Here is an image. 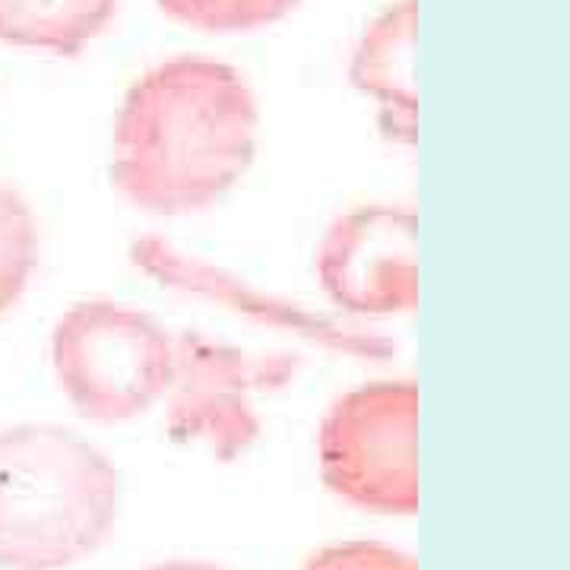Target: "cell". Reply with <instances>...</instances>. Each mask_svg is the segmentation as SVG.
Returning a JSON list of instances; mask_svg holds the SVG:
<instances>
[{
	"label": "cell",
	"instance_id": "obj_1",
	"mask_svg": "<svg viewBox=\"0 0 570 570\" xmlns=\"http://www.w3.org/2000/svg\"><path fill=\"white\" fill-rule=\"evenodd\" d=\"M257 102L223 61L181 55L127 89L111 181L153 216L206 209L245 178L257 153Z\"/></svg>",
	"mask_w": 570,
	"mask_h": 570
},
{
	"label": "cell",
	"instance_id": "obj_2",
	"mask_svg": "<svg viewBox=\"0 0 570 570\" xmlns=\"http://www.w3.org/2000/svg\"><path fill=\"white\" fill-rule=\"evenodd\" d=\"M121 479L80 434L58 425L0 431V568L58 570L115 527Z\"/></svg>",
	"mask_w": 570,
	"mask_h": 570
},
{
	"label": "cell",
	"instance_id": "obj_3",
	"mask_svg": "<svg viewBox=\"0 0 570 570\" xmlns=\"http://www.w3.org/2000/svg\"><path fill=\"white\" fill-rule=\"evenodd\" d=\"M51 362L80 415L127 422L168 390L175 340L137 307L92 298L63 311L51 333Z\"/></svg>",
	"mask_w": 570,
	"mask_h": 570
},
{
	"label": "cell",
	"instance_id": "obj_4",
	"mask_svg": "<svg viewBox=\"0 0 570 570\" xmlns=\"http://www.w3.org/2000/svg\"><path fill=\"white\" fill-rule=\"evenodd\" d=\"M419 387L412 381H374L348 390L326 409L317 460L326 489L377 513L419 510Z\"/></svg>",
	"mask_w": 570,
	"mask_h": 570
},
{
	"label": "cell",
	"instance_id": "obj_5",
	"mask_svg": "<svg viewBox=\"0 0 570 570\" xmlns=\"http://www.w3.org/2000/svg\"><path fill=\"white\" fill-rule=\"evenodd\" d=\"M302 358L292 352H247L187 330L175 340L168 381V431L178 441H200L232 463L261 438L257 393L295 381Z\"/></svg>",
	"mask_w": 570,
	"mask_h": 570
},
{
	"label": "cell",
	"instance_id": "obj_6",
	"mask_svg": "<svg viewBox=\"0 0 570 570\" xmlns=\"http://www.w3.org/2000/svg\"><path fill=\"white\" fill-rule=\"evenodd\" d=\"M419 219L406 206H358L326 228L317 279L355 317L409 314L419 305Z\"/></svg>",
	"mask_w": 570,
	"mask_h": 570
},
{
	"label": "cell",
	"instance_id": "obj_7",
	"mask_svg": "<svg viewBox=\"0 0 570 570\" xmlns=\"http://www.w3.org/2000/svg\"><path fill=\"white\" fill-rule=\"evenodd\" d=\"M134 261L142 266L149 276H156L159 283L171 285V288H184V292H194V295H204L213 302H223L232 305L235 311H245L254 314L261 321H273V324L292 326V333H302L307 340H317L330 348H340V352H352V355H365V358H387L390 346L381 336H365L358 330H346V326H336L326 317H314L307 311L285 305L279 298H269L264 292H254L247 285L228 279L225 273L213 269V266L197 264L190 257L175 254L171 247L156 242V238H146L134 245Z\"/></svg>",
	"mask_w": 570,
	"mask_h": 570
},
{
	"label": "cell",
	"instance_id": "obj_8",
	"mask_svg": "<svg viewBox=\"0 0 570 570\" xmlns=\"http://www.w3.org/2000/svg\"><path fill=\"white\" fill-rule=\"evenodd\" d=\"M355 89L377 102V121L393 142L419 140L415 99V0H400L371 22L352 58Z\"/></svg>",
	"mask_w": 570,
	"mask_h": 570
},
{
	"label": "cell",
	"instance_id": "obj_9",
	"mask_svg": "<svg viewBox=\"0 0 570 570\" xmlns=\"http://www.w3.org/2000/svg\"><path fill=\"white\" fill-rule=\"evenodd\" d=\"M118 13V0H0V41L80 55Z\"/></svg>",
	"mask_w": 570,
	"mask_h": 570
},
{
	"label": "cell",
	"instance_id": "obj_10",
	"mask_svg": "<svg viewBox=\"0 0 570 570\" xmlns=\"http://www.w3.org/2000/svg\"><path fill=\"white\" fill-rule=\"evenodd\" d=\"M39 261V228L13 184L0 181V317L17 305Z\"/></svg>",
	"mask_w": 570,
	"mask_h": 570
},
{
	"label": "cell",
	"instance_id": "obj_11",
	"mask_svg": "<svg viewBox=\"0 0 570 570\" xmlns=\"http://www.w3.org/2000/svg\"><path fill=\"white\" fill-rule=\"evenodd\" d=\"M168 17L204 32H250L288 17L302 0H156Z\"/></svg>",
	"mask_w": 570,
	"mask_h": 570
},
{
	"label": "cell",
	"instance_id": "obj_12",
	"mask_svg": "<svg viewBox=\"0 0 570 570\" xmlns=\"http://www.w3.org/2000/svg\"><path fill=\"white\" fill-rule=\"evenodd\" d=\"M302 570H419V564L387 542L348 539L311 554Z\"/></svg>",
	"mask_w": 570,
	"mask_h": 570
},
{
	"label": "cell",
	"instance_id": "obj_13",
	"mask_svg": "<svg viewBox=\"0 0 570 570\" xmlns=\"http://www.w3.org/2000/svg\"><path fill=\"white\" fill-rule=\"evenodd\" d=\"M142 570H228L223 564H213V561H163V564H153V568Z\"/></svg>",
	"mask_w": 570,
	"mask_h": 570
}]
</instances>
